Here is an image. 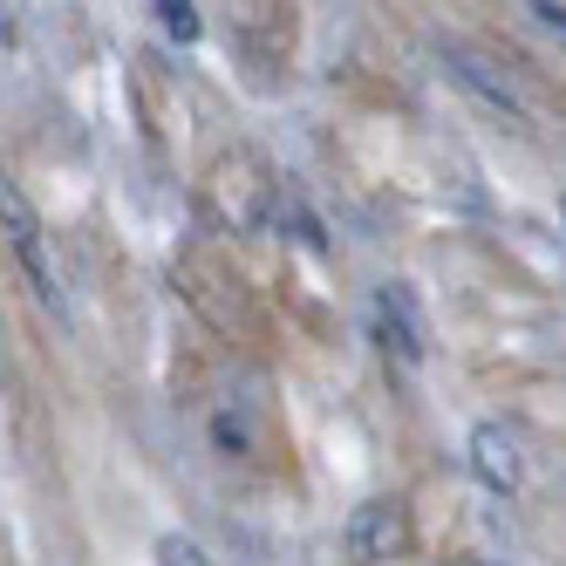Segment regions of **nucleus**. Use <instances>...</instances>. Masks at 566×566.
<instances>
[{
    "label": "nucleus",
    "mask_w": 566,
    "mask_h": 566,
    "mask_svg": "<svg viewBox=\"0 0 566 566\" xmlns=\"http://www.w3.org/2000/svg\"><path fill=\"white\" fill-rule=\"evenodd\" d=\"M342 539H348V553H355L361 566H382V559H396L402 546H410V512H402L396 499H369V505L348 512Z\"/></svg>",
    "instance_id": "f257e3e1"
},
{
    "label": "nucleus",
    "mask_w": 566,
    "mask_h": 566,
    "mask_svg": "<svg viewBox=\"0 0 566 566\" xmlns=\"http://www.w3.org/2000/svg\"><path fill=\"white\" fill-rule=\"evenodd\" d=\"M0 212H8V247L21 253L28 280L42 287V301H49V307H62V273H55V260H49V239H42V219H34V206L8 185V191H0Z\"/></svg>",
    "instance_id": "f03ea898"
},
{
    "label": "nucleus",
    "mask_w": 566,
    "mask_h": 566,
    "mask_svg": "<svg viewBox=\"0 0 566 566\" xmlns=\"http://www.w3.org/2000/svg\"><path fill=\"white\" fill-rule=\"evenodd\" d=\"M376 342L389 355H402V369H417V361H423V314H417L410 287H382L376 294Z\"/></svg>",
    "instance_id": "7ed1b4c3"
},
{
    "label": "nucleus",
    "mask_w": 566,
    "mask_h": 566,
    "mask_svg": "<svg viewBox=\"0 0 566 566\" xmlns=\"http://www.w3.org/2000/svg\"><path fill=\"white\" fill-rule=\"evenodd\" d=\"M471 471H478L484 484H492V492H518L525 458H518L512 430H499V423H478V430H471Z\"/></svg>",
    "instance_id": "20e7f679"
},
{
    "label": "nucleus",
    "mask_w": 566,
    "mask_h": 566,
    "mask_svg": "<svg viewBox=\"0 0 566 566\" xmlns=\"http://www.w3.org/2000/svg\"><path fill=\"white\" fill-rule=\"evenodd\" d=\"M451 69L464 75V83H471V90H484V96H492L499 109H518V96H512L505 83H492V75H484V62H478V55H464V49H451Z\"/></svg>",
    "instance_id": "39448f33"
},
{
    "label": "nucleus",
    "mask_w": 566,
    "mask_h": 566,
    "mask_svg": "<svg viewBox=\"0 0 566 566\" xmlns=\"http://www.w3.org/2000/svg\"><path fill=\"white\" fill-rule=\"evenodd\" d=\"M157 21H165V34H178V42H198V8L191 0H165Z\"/></svg>",
    "instance_id": "423d86ee"
},
{
    "label": "nucleus",
    "mask_w": 566,
    "mask_h": 566,
    "mask_svg": "<svg viewBox=\"0 0 566 566\" xmlns=\"http://www.w3.org/2000/svg\"><path fill=\"white\" fill-rule=\"evenodd\" d=\"M157 566H212V559L198 553L191 539H178V533H171V539H157Z\"/></svg>",
    "instance_id": "0eeeda50"
},
{
    "label": "nucleus",
    "mask_w": 566,
    "mask_h": 566,
    "mask_svg": "<svg viewBox=\"0 0 566 566\" xmlns=\"http://www.w3.org/2000/svg\"><path fill=\"white\" fill-rule=\"evenodd\" d=\"M533 14H539L546 28H566V8H546V0H539V8H533Z\"/></svg>",
    "instance_id": "6e6552de"
}]
</instances>
